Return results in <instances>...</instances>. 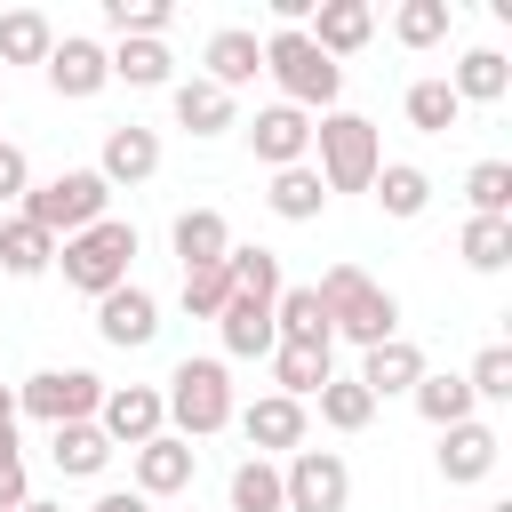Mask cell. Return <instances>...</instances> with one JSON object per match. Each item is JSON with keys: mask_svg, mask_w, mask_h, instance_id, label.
Listing matches in <instances>:
<instances>
[{"mask_svg": "<svg viewBox=\"0 0 512 512\" xmlns=\"http://www.w3.org/2000/svg\"><path fill=\"white\" fill-rule=\"evenodd\" d=\"M216 336H224V360H272V304H256V296H232L224 312H216Z\"/></svg>", "mask_w": 512, "mask_h": 512, "instance_id": "obj_20", "label": "cell"}, {"mask_svg": "<svg viewBox=\"0 0 512 512\" xmlns=\"http://www.w3.org/2000/svg\"><path fill=\"white\" fill-rule=\"evenodd\" d=\"M304 40H312L328 64H344V56H360V48L376 40V8H368V0H320L312 24H304Z\"/></svg>", "mask_w": 512, "mask_h": 512, "instance_id": "obj_13", "label": "cell"}, {"mask_svg": "<svg viewBox=\"0 0 512 512\" xmlns=\"http://www.w3.org/2000/svg\"><path fill=\"white\" fill-rule=\"evenodd\" d=\"M256 72H264V40H256L248 24H224V32H208V72H200V80H216L224 96H240Z\"/></svg>", "mask_w": 512, "mask_h": 512, "instance_id": "obj_18", "label": "cell"}, {"mask_svg": "<svg viewBox=\"0 0 512 512\" xmlns=\"http://www.w3.org/2000/svg\"><path fill=\"white\" fill-rule=\"evenodd\" d=\"M48 456H56V472H64V480H96V472L112 464V440H104L96 424H56Z\"/></svg>", "mask_w": 512, "mask_h": 512, "instance_id": "obj_31", "label": "cell"}, {"mask_svg": "<svg viewBox=\"0 0 512 512\" xmlns=\"http://www.w3.org/2000/svg\"><path fill=\"white\" fill-rule=\"evenodd\" d=\"M272 336H280V344H336L312 288H280V296H272Z\"/></svg>", "mask_w": 512, "mask_h": 512, "instance_id": "obj_30", "label": "cell"}, {"mask_svg": "<svg viewBox=\"0 0 512 512\" xmlns=\"http://www.w3.org/2000/svg\"><path fill=\"white\" fill-rule=\"evenodd\" d=\"M128 256H136V224H120V216L56 240V264H64V280H72L80 296H112V288L128 280Z\"/></svg>", "mask_w": 512, "mask_h": 512, "instance_id": "obj_6", "label": "cell"}, {"mask_svg": "<svg viewBox=\"0 0 512 512\" xmlns=\"http://www.w3.org/2000/svg\"><path fill=\"white\" fill-rule=\"evenodd\" d=\"M400 104H408V128H416V136H448V128L464 120V104H456V88H448V80H408V96H400Z\"/></svg>", "mask_w": 512, "mask_h": 512, "instance_id": "obj_33", "label": "cell"}, {"mask_svg": "<svg viewBox=\"0 0 512 512\" xmlns=\"http://www.w3.org/2000/svg\"><path fill=\"white\" fill-rule=\"evenodd\" d=\"M104 24H112L120 40H168L176 8H168V0H104Z\"/></svg>", "mask_w": 512, "mask_h": 512, "instance_id": "obj_39", "label": "cell"}, {"mask_svg": "<svg viewBox=\"0 0 512 512\" xmlns=\"http://www.w3.org/2000/svg\"><path fill=\"white\" fill-rule=\"evenodd\" d=\"M40 72H48V88H56L64 104H88V96L112 88V56H104V40H88V32H64Z\"/></svg>", "mask_w": 512, "mask_h": 512, "instance_id": "obj_10", "label": "cell"}, {"mask_svg": "<svg viewBox=\"0 0 512 512\" xmlns=\"http://www.w3.org/2000/svg\"><path fill=\"white\" fill-rule=\"evenodd\" d=\"M232 424L248 432V448H256V456H296V448H304V400H288V392L248 400Z\"/></svg>", "mask_w": 512, "mask_h": 512, "instance_id": "obj_16", "label": "cell"}, {"mask_svg": "<svg viewBox=\"0 0 512 512\" xmlns=\"http://www.w3.org/2000/svg\"><path fill=\"white\" fill-rule=\"evenodd\" d=\"M368 192H376V208H384V216H400V224H408V216H424V208H432V176H424V168H416V160H384V168H376V184H368Z\"/></svg>", "mask_w": 512, "mask_h": 512, "instance_id": "obj_28", "label": "cell"}, {"mask_svg": "<svg viewBox=\"0 0 512 512\" xmlns=\"http://www.w3.org/2000/svg\"><path fill=\"white\" fill-rule=\"evenodd\" d=\"M168 240H176V264H184V272H200V264H224V256H232V224H224V208H184Z\"/></svg>", "mask_w": 512, "mask_h": 512, "instance_id": "obj_22", "label": "cell"}, {"mask_svg": "<svg viewBox=\"0 0 512 512\" xmlns=\"http://www.w3.org/2000/svg\"><path fill=\"white\" fill-rule=\"evenodd\" d=\"M0 424H16V384H0Z\"/></svg>", "mask_w": 512, "mask_h": 512, "instance_id": "obj_45", "label": "cell"}, {"mask_svg": "<svg viewBox=\"0 0 512 512\" xmlns=\"http://www.w3.org/2000/svg\"><path fill=\"white\" fill-rule=\"evenodd\" d=\"M96 336H104L112 352L152 344V336H160V296H152V288H136V280H120L112 296H96Z\"/></svg>", "mask_w": 512, "mask_h": 512, "instance_id": "obj_11", "label": "cell"}, {"mask_svg": "<svg viewBox=\"0 0 512 512\" xmlns=\"http://www.w3.org/2000/svg\"><path fill=\"white\" fill-rule=\"evenodd\" d=\"M104 200H112V184H104L96 168H56L48 184H32V192L16 200V216H24V224H40L48 240H72V232L104 224Z\"/></svg>", "mask_w": 512, "mask_h": 512, "instance_id": "obj_4", "label": "cell"}, {"mask_svg": "<svg viewBox=\"0 0 512 512\" xmlns=\"http://www.w3.org/2000/svg\"><path fill=\"white\" fill-rule=\"evenodd\" d=\"M88 512H152V504H144V496H136V488H104V496H96V504H88Z\"/></svg>", "mask_w": 512, "mask_h": 512, "instance_id": "obj_44", "label": "cell"}, {"mask_svg": "<svg viewBox=\"0 0 512 512\" xmlns=\"http://www.w3.org/2000/svg\"><path fill=\"white\" fill-rule=\"evenodd\" d=\"M264 208H272L280 224H312V216L328 208V184L312 176V160H296V168H272V184H264Z\"/></svg>", "mask_w": 512, "mask_h": 512, "instance_id": "obj_25", "label": "cell"}, {"mask_svg": "<svg viewBox=\"0 0 512 512\" xmlns=\"http://www.w3.org/2000/svg\"><path fill=\"white\" fill-rule=\"evenodd\" d=\"M328 376H336V344H272V392L312 400Z\"/></svg>", "mask_w": 512, "mask_h": 512, "instance_id": "obj_23", "label": "cell"}, {"mask_svg": "<svg viewBox=\"0 0 512 512\" xmlns=\"http://www.w3.org/2000/svg\"><path fill=\"white\" fill-rule=\"evenodd\" d=\"M456 256H464L472 272H504V264H512V216H472V224L456 232Z\"/></svg>", "mask_w": 512, "mask_h": 512, "instance_id": "obj_34", "label": "cell"}, {"mask_svg": "<svg viewBox=\"0 0 512 512\" xmlns=\"http://www.w3.org/2000/svg\"><path fill=\"white\" fill-rule=\"evenodd\" d=\"M464 200H472V216H512V160H480L464 176Z\"/></svg>", "mask_w": 512, "mask_h": 512, "instance_id": "obj_40", "label": "cell"}, {"mask_svg": "<svg viewBox=\"0 0 512 512\" xmlns=\"http://www.w3.org/2000/svg\"><path fill=\"white\" fill-rule=\"evenodd\" d=\"M488 512H512V504H488Z\"/></svg>", "mask_w": 512, "mask_h": 512, "instance_id": "obj_47", "label": "cell"}, {"mask_svg": "<svg viewBox=\"0 0 512 512\" xmlns=\"http://www.w3.org/2000/svg\"><path fill=\"white\" fill-rule=\"evenodd\" d=\"M104 56H112V80H128V88H176L168 40H112Z\"/></svg>", "mask_w": 512, "mask_h": 512, "instance_id": "obj_26", "label": "cell"}, {"mask_svg": "<svg viewBox=\"0 0 512 512\" xmlns=\"http://www.w3.org/2000/svg\"><path fill=\"white\" fill-rule=\"evenodd\" d=\"M312 400H320V424H328V432H368V424H376V400H368L352 376H328Z\"/></svg>", "mask_w": 512, "mask_h": 512, "instance_id": "obj_36", "label": "cell"}, {"mask_svg": "<svg viewBox=\"0 0 512 512\" xmlns=\"http://www.w3.org/2000/svg\"><path fill=\"white\" fill-rule=\"evenodd\" d=\"M24 512H64V504H24Z\"/></svg>", "mask_w": 512, "mask_h": 512, "instance_id": "obj_46", "label": "cell"}, {"mask_svg": "<svg viewBox=\"0 0 512 512\" xmlns=\"http://www.w3.org/2000/svg\"><path fill=\"white\" fill-rule=\"evenodd\" d=\"M320 312H328V336H344V344H392L400 336V296L384 288V280H368L360 264H328L320 272Z\"/></svg>", "mask_w": 512, "mask_h": 512, "instance_id": "obj_1", "label": "cell"}, {"mask_svg": "<svg viewBox=\"0 0 512 512\" xmlns=\"http://www.w3.org/2000/svg\"><path fill=\"white\" fill-rule=\"evenodd\" d=\"M168 112H176V128H184V136H200V144H208V136H224V128L240 120V112H232V96H224L216 80H176V88H168Z\"/></svg>", "mask_w": 512, "mask_h": 512, "instance_id": "obj_19", "label": "cell"}, {"mask_svg": "<svg viewBox=\"0 0 512 512\" xmlns=\"http://www.w3.org/2000/svg\"><path fill=\"white\" fill-rule=\"evenodd\" d=\"M496 456H504V440H496V424H480V416H464V424H448V432H440V480H448V488L488 480V472H496Z\"/></svg>", "mask_w": 512, "mask_h": 512, "instance_id": "obj_17", "label": "cell"}, {"mask_svg": "<svg viewBox=\"0 0 512 512\" xmlns=\"http://www.w3.org/2000/svg\"><path fill=\"white\" fill-rule=\"evenodd\" d=\"M464 384H472V400H512V344H480Z\"/></svg>", "mask_w": 512, "mask_h": 512, "instance_id": "obj_42", "label": "cell"}, {"mask_svg": "<svg viewBox=\"0 0 512 512\" xmlns=\"http://www.w3.org/2000/svg\"><path fill=\"white\" fill-rule=\"evenodd\" d=\"M160 408H168L176 440H208V432H224V424L240 416V400H232V368H224V360H176L168 384H160Z\"/></svg>", "mask_w": 512, "mask_h": 512, "instance_id": "obj_2", "label": "cell"}, {"mask_svg": "<svg viewBox=\"0 0 512 512\" xmlns=\"http://www.w3.org/2000/svg\"><path fill=\"white\" fill-rule=\"evenodd\" d=\"M232 512H280V464L272 456H240L232 464Z\"/></svg>", "mask_w": 512, "mask_h": 512, "instance_id": "obj_38", "label": "cell"}, {"mask_svg": "<svg viewBox=\"0 0 512 512\" xmlns=\"http://www.w3.org/2000/svg\"><path fill=\"white\" fill-rule=\"evenodd\" d=\"M424 368H432V360H424L408 336H392V344H368V352H360V376H352V384H360L368 400H384V392H408Z\"/></svg>", "mask_w": 512, "mask_h": 512, "instance_id": "obj_21", "label": "cell"}, {"mask_svg": "<svg viewBox=\"0 0 512 512\" xmlns=\"http://www.w3.org/2000/svg\"><path fill=\"white\" fill-rule=\"evenodd\" d=\"M16 408L40 416L48 432H56V424H96V408H104V376H88V368H40V376L16 384Z\"/></svg>", "mask_w": 512, "mask_h": 512, "instance_id": "obj_7", "label": "cell"}, {"mask_svg": "<svg viewBox=\"0 0 512 512\" xmlns=\"http://www.w3.org/2000/svg\"><path fill=\"white\" fill-rule=\"evenodd\" d=\"M24 192H32V160H24V144H8V136H0V208H8V200H24Z\"/></svg>", "mask_w": 512, "mask_h": 512, "instance_id": "obj_43", "label": "cell"}, {"mask_svg": "<svg viewBox=\"0 0 512 512\" xmlns=\"http://www.w3.org/2000/svg\"><path fill=\"white\" fill-rule=\"evenodd\" d=\"M264 72L280 80V104H296V112H336V96H344V64H328L304 32H272Z\"/></svg>", "mask_w": 512, "mask_h": 512, "instance_id": "obj_5", "label": "cell"}, {"mask_svg": "<svg viewBox=\"0 0 512 512\" xmlns=\"http://www.w3.org/2000/svg\"><path fill=\"white\" fill-rule=\"evenodd\" d=\"M312 176L328 184V192H368L376 184V168H384V144H376V120H360V112H320L312 120Z\"/></svg>", "mask_w": 512, "mask_h": 512, "instance_id": "obj_3", "label": "cell"}, {"mask_svg": "<svg viewBox=\"0 0 512 512\" xmlns=\"http://www.w3.org/2000/svg\"><path fill=\"white\" fill-rule=\"evenodd\" d=\"M48 264H56V240L40 224H24V216H0V272L8 280H40Z\"/></svg>", "mask_w": 512, "mask_h": 512, "instance_id": "obj_29", "label": "cell"}, {"mask_svg": "<svg viewBox=\"0 0 512 512\" xmlns=\"http://www.w3.org/2000/svg\"><path fill=\"white\" fill-rule=\"evenodd\" d=\"M448 24H456L448 0H400V8H392V40H400V48H440Z\"/></svg>", "mask_w": 512, "mask_h": 512, "instance_id": "obj_37", "label": "cell"}, {"mask_svg": "<svg viewBox=\"0 0 512 512\" xmlns=\"http://www.w3.org/2000/svg\"><path fill=\"white\" fill-rule=\"evenodd\" d=\"M96 432L112 448H144L168 432V408H160V384H104V408H96Z\"/></svg>", "mask_w": 512, "mask_h": 512, "instance_id": "obj_9", "label": "cell"}, {"mask_svg": "<svg viewBox=\"0 0 512 512\" xmlns=\"http://www.w3.org/2000/svg\"><path fill=\"white\" fill-rule=\"evenodd\" d=\"M48 48H56V24L40 8H8L0 16V64H48Z\"/></svg>", "mask_w": 512, "mask_h": 512, "instance_id": "obj_32", "label": "cell"}, {"mask_svg": "<svg viewBox=\"0 0 512 512\" xmlns=\"http://www.w3.org/2000/svg\"><path fill=\"white\" fill-rule=\"evenodd\" d=\"M248 152H256L264 168H296V160H312V112H296V104H264V112L248 120Z\"/></svg>", "mask_w": 512, "mask_h": 512, "instance_id": "obj_14", "label": "cell"}, {"mask_svg": "<svg viewBox=\"0 0 512 512\" xmlns=\"http://www.w3.org/2000/svg\"><path fill=\"white\" fill-rule=\"evenodd\" d=\"M224 272H232V296H256V304H272V296L288 288V280H280V256H272V248H240V240H232Z\"/></svg>", "mask_w": 512, "mask_h": 512, "instance_id": "obj_35", "label": "cell"}, {"mask_svg": "<svg viewBox=\"0 0 512 512\" xmlns=\"http://www.w3.org/2000/svg\"><path fill=\"white\" fill-rule=\"evenodd\" d=\"M280 512H352V464L336 448H296L280 464Z\"/></svg>", "mask_w": 512, "mask_h": 512, "instance_id": "obj_8", "label": "cell"}, {"mask_svg": "<svg viewBox=\"0 0 512 512\" xmlns=\"http://www.w3.org/2000/svg\"><path fill=\"white\" fill-rule=\"evenodd\" d=\"M448 88H456V104H504L512 96V64L496 48H464V64L448 72Z\"/></svg>", "mask_w": 512, "mask_h": 512, "instance_id": "obj_27", "label": "cell"}, {"mask_svg": "<svg viewBox=\"0 0 512 512\" xmlns=\"http://www.w3.org/2000/svg\"><path fill=\"white\" fill-rule=\"evenodd\" d=\"M96 176H104L112 192H120V184H152V176H160V136H152L144 120H120V128H104Z\"/></svg>", "mask_w": 512, "mask_h": 512, "instance_id": "obj_15", "label": "cell"}, {"mask_svg": "<svg viewBox=\"0 0 512 512\" xmlns=\"http://www.w3.org/2000/svg\"><path fill=\"white\" fill-rule=\"evenodd\" d=\"M408 400H416V416L432 424V432H448V424H464L480 400H472V384L456 376V368H424L416 384H408Z\"/></svg>", "mask_w": 512, "mask_h": 512, "instance_id": "obj_24", "label": "cell"}, {"mask_svg": "<svg viewBox=\"0 0 512 512\" xmlns=\"http://www.w3.org/2000/svg\"><path fill=\"white\" fill-rule=\"evenodd\" d=\"M128 472H136V496H144V504H152V496H184L192 472H200V448L176 440V432H160V440L128 448Z\"/></svg>", "mask_w": 512, "mask_h": 512, "instance_id": "obj_12", "label": "cell"}, {"mask_svg": "<svg viewBox=\"0 0 512 512\" xmlns=\"http://www.w3.org/2000/svg\"><path fill=\"white\" fill-rule=\"evenodd\" d=\"M224 304H232V272H224V264L184 272V312H192V320H216Z\"/></svg>", "mask_w": 512, "mask_h": 512, "instance_id": "obj_41", "label": "cell"}]
</instances>
